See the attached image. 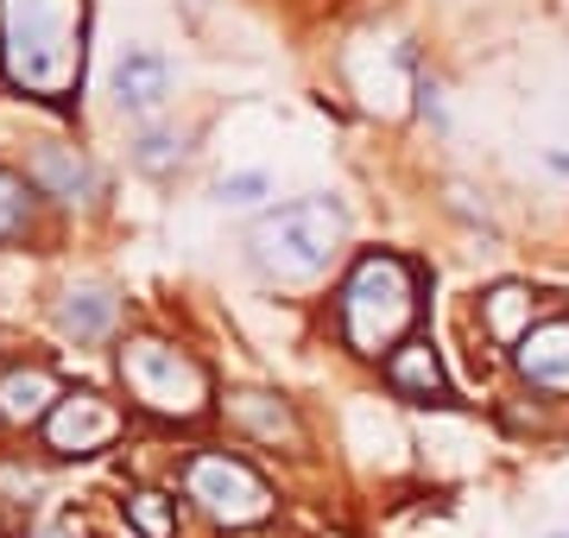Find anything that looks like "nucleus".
<instances>
[{
    "label": "nucleus",
    "mask_w": 569,
    "mask_h": 538,
    "mask_svg": "<svg viewBox=\"0 0 569 538\" xmlns=\"http://www.w3.org/2000/svg\"><path fill=\"white\" fill-rule=\"evenodd\" d=\"M82 0H0V70L7 83L39 96V102H70L82 83Z\"/></svg>",
    "instance_id": "1"
},
{
    "label": "nucleus",
    "mask_w": 569,
    "mask_h": 538,
    "mask_svg": "<svg viewBox=\"0 0 569 538\" xmlns=\"http://www.w3.org/2000/svg\"><path fill=\"white\" fill-rule=\"evenodd\" d=\"M336 323H342V342L355 355H367V361H380L399 342H411V323H418V267H411L406 253H361L355 272L342 279Z\"/></svg>",
    "instance_id": "2"
},
{
    "label": "nucleus",
    "mask_w": 569,
    "mask_h": 538,
    "mask_svg": "<svg viewBox=\"0 0 569 538\" xmlns=\"http://www.w3.org/2000/svg\"><path fill=\"white\" fill-rule=\"evenodd\" d=\"M342 241H348V209L336 197H298V203L266 209L260 222L247 228V260L279 286H305V279H323L336 267Z\"/></svg>",
    "instance_id": "3"
},
{
    "label": "nucleus",
    "mask_w": 569,
    "mask_h": 538,
    "mask_svg": "<svg viewBox=\"0 0 569 538\" xmlns=\"http://www.w3.org/2000/svg\"><path fill=\"white\" fill-rule=\"evenodd\" d=\"M114 361H121L127 399H133L140 412H152V418L190 425V418H203L209 399H216V387H209V368H203L190 349L164 342V336H127Z\"/></svg>",
    "instance_id": "4"
},
{
    "label": "nucleus",
    "mask_w": 569,
    "mask_h": 538,
    "mask_svg": "<svg viewBox=\"0 0 569 538\" xmlns=\"http://www.w3.org/2000/svg\"><path fill=\"white\" fill-rule=\"evenodd\" d=\"M183 500H197V514H209L216 526H228V532L260 526V519L272 514V488L228 450H197L183 462Z\"/></svg>",
    "instance_id": "5"
},
{
    "label": "nucleus",
    "mask_w": 569,
    "mask_h": 538,
    "mask_svg": "<svg viewBox=\"0 0 569 538\" xmlns=\"http://www.w3.org/2000/svg\"><path fill=\"white\" fill-rule=\"evenodd\" d=\"M121 431H127V412L114 399L96 393V387H70L51 406V418H44V450L63 456V462H77V456H102Z\"/></svg>",
    "instance_id": "6"
},
{
    "label": "nucleus",
    "mask_w": 569,
    "mask_h": 538,
    "mask_svg": "<svg viewBox=\"0 0 569 538\" xmlns=\"http://www.w3.org/2000/svg\"><path fill=\"white\" fill-rule=\"evenodd\" d=\"M512 368H519V380H526V387L569 399V317L563 311L538 317V323L512 342Z\"/></svg>",
    "instance_id": "7"
},
{
    "label": "nucleus",
    "mask_w": 569,
    "mask_h": 538,
    "mask_svg": "<svg viewBox=\"0 0 569 538\" xmlns=\"http://www.w3.org/2000/svg\"><path fill=\"white\" fill-rule=\"evenodd\" d=\"M58 399H63L58 373H51V368H39V361H26V368H7V373H0V425H7V431L44 425Z\"/></svg>",
    "instance_id": "8"
},
{
    "label": "nucleus",
    "mask_w": 569,
    "mask_h": 538,
    "mask_svg": "<svg viewBox=\"0 0 569 538\" xmlns=\"http://www.w3.org/2000/svg\"><path fill=\"white\" fill-rule=\"evenodd\" d=\"M387 387L399 399H411V406H437V399H449L443 361H437V349H430L425 336H411V342H399V349L387 355Z\"/></svg>",
    "instance_id": "9"
},
{
    "label": "nucleus",
    "mask_w": 569,
    "mask_h": 538,
    "mask_svg": "<svg viewBox=\"0 0 569 538\" xmlns=\"http://www.w3.org/2000/svg\"><path fill=\"white\" fill-rule=\"evenodd\" d=\"M164 96H171V63H164L159 51H127V58L114 63V102H121L127 114H152Z\"/></svg>",
    "instance_id": "10"
},
{
    "label": "nucleus",
    "mask_w": 569,
    "mask_h": 538,
    "mask_svg": "<svg viewBox=\"0 0 569 538\" xmlns=\"http://www.w3.org/2000/svg\"><path fill=\"white\" fill-rule=\"evenodd\" d=\"M114 323H121V298L108 286H82L58 305V330L70 336V342H102Z\"/></svg>",
    "instance_id": "11"
},
{
    "label": "nucleus",
    "mask_w": 569,
    "mask_h": 538,
    "mask_svg": "<svg viewBox=\"0 0 569 538\" xmlns=\"http://www.w3.org/2000/svg\"><path fill=\"white\" fill-rule=\"evenodd\" d=\"M32 185L58 203H82L96 190V171H89V159H77V146H44L32 159Z\"/></svg>",
    "instance_id": "12"
},
{
    "label": "nucleus",
    "mask_w": 569,
    "mask_h": 538,
    "mask_svg": "<svg viewBox=\"0 0 569 538\" xmlns=\"http://www.w3.org/2000/svg\"><path fill=\"white\" fill-rule=\"evenodd\" d=\"M222 412L241 425L247 437H260V444H298V418H291V406L284 399H272V393H228L222 399Z\"/></svg>",
    "instance_id": "13"
},
{
    "label": "nucleus",
    "mask_w": 569,
    "mask_h": 538,
    "mask_svg": "<svg viewBox=\"0 0 569 538\" xmlns=\"http://www.w3.org/2000/svg\"><path fill=\"white\" fill-rule=\"evenodd\" d=\"M481 323H488V336L500 342V349H512V342H519V336L538 323V317H531V291H526V286L488 291V298H481Z\"/></svg>",
    "instance_id": "14"
},
{
    "label": "nucleus",
    "mask_w": 569,
    "mask_h": 538,
    "mask_svg": "<svg viewBox=\"0 0 569 538\" xmlns=\"http://www.w3.org/2000/svg\"><path fill=\"white\" fill-rule=\"evenodd\" d=\"M127 519L140 526V538H178V500L159 495V488L127 495Z\"/></svg>",
    "instance_id": "15"
},
{
    "label": "nucleus",
    "mask_w": 569,
    "mask_h": 538,
    "mask_svg": "<svg viewBox=\"0 0 569 538\" xmlns=\"http://www.w3.org/2000/svg\"><path fill=\"white\" fill-rule=\"evenodd\" d=\"M26 222H32V178L0 166V241L26 235Z\"/></svg>",
    "instance_id": "16"
},
{
    "label": "nucleus",
    "mask_w": 569,
    "mask_h": 538,
    "mask_svg": "<svg viewBox=\"0 0 569 538\" xmlns=\"http://www.w3.org/2000/svg\"><path fill=\"white\" fill-rule=\"evenodd\" d=\"M133 166L152 171V178H164L171 166H183V133H171V127H152V133H140V146H133Z\"/></svg>",
    "instance_id": "17"
},
{
    "label": "nucleus",
    "mask_w": 569,
    "mask_h": 538,
    "mask_svg": "<svg viewBox=\"0 0 569 538\" xmlns=\"http://www.w3.org/2000/svg\"><path fill=\"white\" fill-rule=\"evenodd\" d=\"M266 190H272L266 171H228L222 185H216V197H222V203H260Z\"/></svg>",
    "instance_id": "18"
},
{
    "label": "nucleus",
    "mask_w": 569,
    "mask_h": 538,
    "mask_svg": "<svg viewBox=\"0 0 569 538\" xmlns=\"http://www.w3.org/2000/svg\"><path fill=\"white\" fill-rule=\"evenodd\" d=\"M550 166H557V171H569V152H557V159H550Z\"/></svg>",
    "instance_id": "19"
},
{
    "label": "nucleus",
    "mask_w": 569,
    "mask_h": 538,
    "mask_svg": "<svg viewBox=\"0 0 569 538\" xmlns=\"http://www.w3.org/2000/svg\"><path fill=\"white\" fill-rule=\"evenodd\" d=\"M557 538H569V532H557Z\"/></svg>",
    "instance_id": "20"
}]
</instances>
